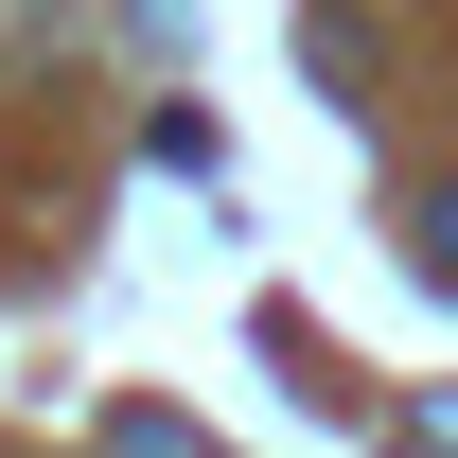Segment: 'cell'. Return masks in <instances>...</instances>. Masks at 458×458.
<instances>
[{
  "label": "cell",
  "mask_w": 458,
  "mask_h": 458,
  "mask_svg": "<svg viewBox=\"0 0 458 458\" xmlns=\"http://www.w3.org/2000/svg\"><path fill=\"white\" fill-rule=\"evenodd\" d=\"M300 54H318V89H335V106H370V18H352V0H318V18H300Z\"/></svg>",
  "instance_id": "1"
},
{
  "label": "cell",
  "mask_w": 458,
  "mask_h": 458,
  "mask_svg": "<svg viewBox=\"0 0 458 458\" xmlns=\"http://www.w3.org/2000/svg\"><path fill=\"white\" fill-rule=\"evenodd\" d=\"M405 265H423V283H458V194H405Z\"/></svg>",
  "instance_id": "2"
},
{
  "label": "cell",
  "mask_w": 458,
  "mask_h": 458,
  "mask_svg": "<svg viewBox=\"0 0 458 458\" xmlns=\"http://www.w3.org/2000/svg\"><path fill=\"white\" fill-rule=\"evenodd\" d=\"M423 441H458V388H441V405H423Z\"/></svg>",
  "instance_id": "3"
}]
</instances>
